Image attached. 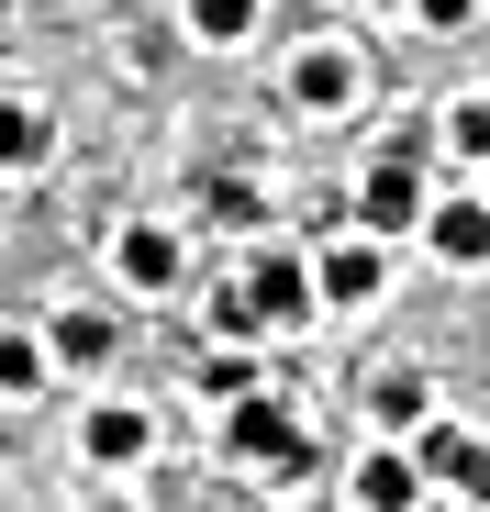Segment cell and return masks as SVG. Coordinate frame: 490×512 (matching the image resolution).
I'll list each match as a JSON object with an SVG mask.
<instances>
[{
    "mask_svg": "<svg viewBox=\"0 0 490 512\" xmlns=\"http://www.w3.org/2000/svg\"><path fill=\"white\" fill-rule=\"evenodd\" d=\"M45 346H56V368H101L123 334H112V312H90V301H78V312H56V323H45Z\"/></svg>",
    "mask_w": 490,
    "mask_h": 512,
    "instance_id": "4fadbf2b",
    "label": "cell"
},
{
    "mask_svg": "<svg viewBox=\"0 0 490 512\" xmlns=\"http://www.w3.org/2000/svg\"><path fill=\"white\" fill-rule=\"evenodd\" d=\"M101 512H134V501H101Z\"/></svg>",
    "mask_w": 490,
    "mask_h": 512,
    "instance_id": "ac0fdd59",
    "label": "cell"
},
{
    "mask_svg": "<svg viewBox=\"0 0 490 512\" xmlns=\"http://www.w3.org/2000/svg\"><path fill=\"white\" fill-rule=\"evenodd\" d=\"M45 156H56V112H45V101L23 90L12 112H0V179H34Z\"/></svg>",
    "mask_w": 490,
    "mask_h": 512,
    "instance_id": "7c38bea8",
    "label": "cell"
},
{
    "mask_svg": "<svg viewBox=\"0 0 490 512\" xmlns=\"http://www.w3.org/2000/svg\"><path fill=\"white\" fill-rule=\"evenodd\" d=\"M401 12H413V23H424V34H468V23H479V12H490V0H401Z\"/></svg>",
    "mask_w": 490,
    "mask_h": 512,
    "instance_id": "e0dca14e",
    "label": "cell"
},
{
    "mask_svg": "<svg viewBox=\"0 0 490 512\" xmlns=\"http://www.w3.org/2000/svg\"><path fill=\"white\" fill-rule=\"evenodd\" d=\"M56 379V346H45V323H12V334H0V390H12V401H34Z\"/></svg>",
    "mask_w": 490,
    "mask_h": 512,
    "instance_id": "5bb4252c",
    "label": "cell"
},
{
    "mask_svg": "<svg viewBox=\"0 0 490 512\" xmlns=\"http://www.w3.org/2000/svg\"><path fill=\"white\" fill-rule=\"evenodd\" d=\"M413 457H424V479H435V490L490 501V435H468V423H424V435H413Z\"/></svg>",
    "mask_w": 490,
    "mask_h": 512,
    "instance_id": "8992f818",
    "label": "cell"
},
{
    "mask_svg": "<svg viewBox=\"0 0 490 512\" xmlns=\"http://www.w3.org/2000/svg\"><path fill=\"white\" fill-rule=\"evenodd\" d=\"M368 412H379V423H390V435H424V423H435V390H424V379H413V368H390V379H379V390H368Z\"/></svg>",
    "mask_w": 490,
    "mask_h": 512,
    "instance_id": "2e32d148",
    "label": "cell"
},
{
    "mask_svg": "<svg viewBox=\"0 0 490 512\" xmlns=\"http://www.w3.org/2000/svg\"><path fill=\"white\" fill-rule=\"evenodd\" d=\"M179 34L212 45V56H234V45L268 34V0H179Z\"/></svg>",
    "mask_w": 490,
    "mask_h": 512,
    "instance_id": "8fae6325",
    "label": "cell"
},
{
    "mask_svg": "<svg viewBox=\"0 0 490 512\" xmlns=\"http://www.w3.org/2000/svg\"><path fill=\"white\" fill-rule=\"evenodd\" d=\"M479 190H490V167H479Z\"/></svg>",
    "mask_w": 490,
    "mask_h": 512,
    "instance_id": "d6986e66",
    "label": "cell"
},
{
    "mask_svg": "<svg viewBox=\"0 0 490 512\" xmlns=\"http://www.w3.org/2000/svg\"><path fill=\"white\" fill-rule=\"evenodd\" d=\"M279 101H290L301 123H346V112L368 101V45H357V34H301V45L279 56Z\"/></svg>",
    "mask_w": 490,
    "mask_h": 512,
    "instance_id": "6da1fadb",
    "label": "cell"
},
{
    "mask_svg": "<svg viewBox=\"0 0 490 512\" xmlns=\"http://www.w3.org/2000/svg\"><path fill=\"white\" fill-rule=\"evenodd\" d=\"M424 501V457L413 446H368L357 457V512H413Z\"/></svg>",
    "mask_w": 490,
    "mask_h": 512,
    "instance_id": "30bf717a",
    "label": "cell"
},
{
    "mask_svg": "<svg viewBox=\"0 0 490 512\" xmlns=\"http://www.w3.org/2000/svg\"><path fill=\"white\" fill-rule=\"evenodd\" d=\"M234 290H245V312H257V334H290V323L323 312V268H312V256H279V245H268Z\"/></svg>",
    "mask_w": 490,
    "mask_h": 512,
    "instance_id": "277c9868",
    "label": "cell"
},
{
    "mask_svg": "<svg viewBox=\"0 0 490 512\" xmlns=\"http://www.w3.org/2000/svg\"><path fill=\"white\" fill-rule=\"evenodd\" d=\"M424 245L446 256V268H490V190H446L435 223H424Z\"/></svg>",
    "mask_w": 490,
    "mask_h": 512,
    "instance_id": "9c48e42d",
    "label": "cell"
},
{
    "mask_svg": "<svg viewBox=\"0 0 490 512\" xmlns=\"http://www.w3.org/2000/svg\"><path fill=\"white\" fill-rule=\"evenodd\" d=\"M223 457H245V468H301L312 446H301V423H290L279 401L245 390V401H234V423H223Z\"/></svg>",
    "mask_w": 490,
    "mask_h": 512,
    "instance_id": "52a82bcc",
    "label": "cell"
},
{
    "mask_svg": "<svg viewBox=\"0 0 490 512\" xmlns=\"http://www.w3.org/2000/svg\"><path fill=\"white\" fill-rule=\"evenodd\" d=\"M435 201H446V190H424L413 145H390L368 179H357V234H424V223H435Z\"/></svg>",
    "mask_w": 490,
    "mask_h": 512,
    "instance_id": "7a4b0ae2",
    "label": "cell"
},
{
    "mask_svg": "<svg viewBox=\"0 0 490 512\" xmlns=\"http://www.w3.org/2000/svg\"><path fill=\"white\" fill-rule=\"evenodd\" d=\"M112 279H123L134 301H168V290L190 279V245H179V223H156V212L112 223Z\"/></svg>",
    "mask_w": 490,
    "mask_h": 512,
    "instance_id": "3957f363",
    "label": "cell"
},
{
    "mask_svg": "<svg viewBox=\"0 0 490 512\" xmlns=\"http://www.w3.org/2000/svg\"><path fill=\"white\" fill-rule=\"evenodd\" d=\"M78 457H90V468H145V457H156V412H145V401H90Z\"/></svg>",
    "mask_w": 490,
    "mask_h": 512,
    "instance_id": "ba28073f",
    "label": "cell"
},
{
    "mask_svg": "<svg viewBox=\"0 0 490 512\" xmlns=\"http://www.w3.org/2000/svg\"><path fill=\"white\" fill-rule=\"evenodd\" d=\"M435 134H446V156H457V167H490V90H457Z\"/></svg>",
    "mask_w": 490,
    "mask_h": 512,
    "instance_id": "9a60e30c",
    "label": "cell"
},
{
    "mask_svg": "<svg viewBox=\"0 0 490 512\" xmlns=\"http://www.w3.org/2000/svg\"><path fill=\"white\" fill-rule=\"evenodd\" d=\"M312 268H323V312H368L390 290V234H335L312 245Z\"/></svg>",
    "mask_w": 490,
    "mask_h": 512,
    "instance_id": "5b68a950",
    "label": "cell"
}]
</instances>
